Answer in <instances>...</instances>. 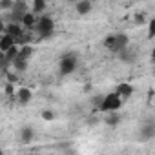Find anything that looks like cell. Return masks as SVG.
<instances>
[{"instance_id": "obj_21", "label": "cell", "mask_w": 155, "mask_h": 155, "mask_svg": "<svg viewBox=\"0 0 155 155\" xmlns=\"http://www.w3.org/2000/svg\"><path fill=\"white\" fill-rule=\"evenodd\" d=\"M6 93H8L11 99H15V84H13V82H8V84H6Z\"/></svg>"}, {"instance_id": "obj_16", "label": "cell", "mask_w": 155, "mask_h": 155, "mask_svg": "<svg viewBox=\"0 0 155 155\" xmlns=\"http://www.w3.org/2000/svg\"><path fill=\"white\" fill-rule=\"evenodd\" d=\"M33 55V48L31 46H22L20 48V53H18V58H24V60H29V57Z\"/></svg>"}, {"instance_id": "obj_19", "label": "cell", "mask_w": 155, "mask_h": 155, "mask_svg": "<svg viewBox=\"0 0 155 155\" xmlns=\"http://www.w3.org/2000/svg\"><path fill=\"white\" fill-rule=\"evenodd\" d=\"M148 38H155V18H151L148 24Z\"/></svg>"}, {"instance_id": "obj_9", "label": "cell", "mask_w": 155, "mask_h": 155, "mask_svg": "<svg viewBox=\"0 0 155 155\" xmlns=\"http://www.w3.org/2000/svg\"><path fill=\"white\" fill-rule=\"evenodd\" d=\"M17 44V40L9 35V33H4L2 35V38H0V51H2V53H6L11 46H15Z\"/></svg>"}, {"instance_id": "obj_6", "label": "cell", "mask_w": 155, "mask_h": 155, "mask_svg": "<svg viewBox=\"0 0 155 155\" xmlns=\"http://www.w3.org/2000/svg\"><path fill=\"white\" fill-rule=\"evenodd\" d=\"M4 33H9L17 42L18 40H26V35H24V29H22V26H20V22H11V24H8L6 28H4Z\"/></svg>"}, {"instance_id": "obj_20", "label": "cell", "mask_w": 155, "mask_h": 155, "mask_svg": "<svg viewBox=\"0 0 155 155\" xmlns=\"http://www.w3.org/2000/svg\"><path fill=\"white\" fill-rule=\"evenodd\" d=\"M15 0H0V9H13Z\"/></svg>"}, {"instance_id": "obj_14", "label": "cell", "mask_w": 155, "mask_h": 155, "mask_svg": "<svg viewBox=\"0 0 155 155\" xmlns=\"http://www.w3.org/2000/svg\"><path fill=\"white\" fill-rule=\"evenodd\" d=\"M75 8H77V13L79 15H88L91 11V0H79Z\"/></svg>"}, {"instance_id": "obj_10", "label": "cell", "mask_w": 155, "mask_h": 155, "mask_svg": "<svg viewBox=\"0 0 155 155\" xmlns=\"http://www.w3.org/2000/svg\"><path fill=\"white\" fill-rule=\"evenodd\" d=\"M122 99H128V97H131L133 95V86L131 84H128V82H120L119 86H117V90H115Z\"/></svg>"}, {"instance_id": "obj_5", "label": "cell", "mask_w": 155, "mask_h": 155, "mask_svg": "<svg viewBox=\"0 0 155 155\" xmlns=\"http://www.w3.org/2000/svg\"><path fill=\"white\" fill-rule=\"evenodd\" d=\"M26 13H28L26 0H15L13 9H11V22H20L22 24V18H24Z\"/></svg>"}, {"instance_id": "obj_8", "label": "cell", "mask_w": 155, "mask_h": 155, "mask_svg": "<svg viewBox=\"0 0 155 155\" xmlns=\"http://www.w3.org/2000/svg\"><path fill=\"white\" fill-rule=\"evenodd\" d=\"M33 139H35V130L31 126H24L20 130V142L22 144H29Z\"/></svg>"}, {"instance_id": "obj_13", "label": "cell", "mask_w": 155, "mask_h": 155, "mask_svg": "<svg viewBox=\"0 0 155 155\" xmlns=\"http://www.w3.org/2000/svg\"><path fill=\"white\" fill-rule=\"evenodd\" d=\"M37 22H38V20H37L35 13H29V11H28V13L24 15V18H22V24H24L26 29H35V28H37Z\"/></svg>"}, {"instance_id": "obj_11", "label": "cell", "mask_w": 155, "mask_h": 155, "mask_svg": "<svg viewBox=\"0 0 155 155\" xmlns=\"http://www.w3.org/2000/svg\"><path fill=\"white\" fill-rule=\"evenodd\" d=\"M119 58H120L122 62H128V64H131V62H135V60H137V53H135L133 49L126 48V49H122V51L119 53Z\"/></svg>"}, {"instance_id": "obj_1", "label": "cell", "mask_w": 155, "mask_h": 155, "mask_svg": "<svg viewBox=\"0 0 155 155\" xmlns=\"http://www.w3.org/2000/svg\"><path fill=\"white\" fill-rule=\"evenodd\" d=\"M130 44V38L126 33H115V35H108L104 38V46L111 51V53H120L122 49H126Z\"/></svg>"}, {"instance_id": "obj_3", "label": "cell", "mask_w": 155, "mask_h": 155, "mask_svg": "<svg viewBox=\"0 0 155 155\" xmlns=\"http://www.w3.org/2000/svg\"><path fill=\"white\" fill-rule=\"evenodd\" d=\"M120 104H122V97H120L117 91H113V93H108V95L102 99V104L99 106V110L110 113V111H117V110L120 108Z\"/></svg>"}, {"instance_id": "obj_7", "label": "cell", "mask_w": 155, "mask_h": 155, "mask_svg": "<svg viewBox=\"0 0 155 155\" xmlns=\"http://www.w3.org/2000/svg\"><path fill=\"white\" fill-rule=\"evenodd\" d=\"M140 140H150L155 137V124L153 122H148V124H142L140 128Z\"/></svg>"}, {"instance_id": "obj_18", "label": "cell", "mask_w": 155, "mask_h": 155, "mask_svg": "<svg viewBox=\"0 0 155 155\" xmlns=\"http://www.w3.org/2000/svg\"><path fill=\"white\" fill-rule=\"evenodd\" d=\"M46 0H33V13H44Z\"/></svg>"}, {"instance_id": "obj_23", "label": "cell", "mask_w": 155, "mask_h": 155, "mask_svg": "<svg viewBox=\"0 0 155 155\" xmlns=\"http://www.w3.org/2000/svg\"><path fill=\"white\" fill-rule=\"evenodd\" d=\"M6 77H8V81H9V82H13V84L17 82V75H15V73H9V71H8Z\"/></svg>"}, {"instance_id": "obj_4", "label": "cell", "mask_w": 155, "mask_h": 155, "mask_svg": "<svg viewBox=\"0 0 155 155\" xmlns=\"http://www.w3.org/2000/svg\"><path fill=\"white\" fill-rule=\"evenodd\" d=\"M35 29L38 31V37H40V38H49V37L53 35L55 22H53V18H51V17L42 15V17L38 18V22H37V28H35Z\"/></svg>"}, {"instance_id": "obj_17", "label": "cell", "mask_w": 155, "mask_h": 155, "mask_svg": "<svg viewBox=\"0 0 155 155\" xmlns=\"http://www.w3.org/2000/svg\"><path fill=\"white\" fill-rule=\"evenodd\" d=\"M11 66H13V68H15L17 71H26L28 60H24V58H18V57H17V58L13 60V64H11Z\"/></svg>"}, {"instance_id": "obj_22", "label": "cell", "mask_w": 155, "mask_h": 155, "mask_svg": "<svg viewBox=\"0 0 155 155\" xmlns=\"http://www.w3.org/2000/svg\"><path fill=\"white\" fill-rule=\"evenodd\" d=\"M42 119L44 120H53L55 119V113L51 110H46V111H42Z\"/></svg>"}, {"instance_id": "obj_24", "label": "cell", "mask_w": 155, "mask_h": 155, "mask_svg": "<svg viewBox=\"0 0 155 155\" xmlns=\"http://www.w3.org/2000/svg\"><path fill=\"white\" fill-rule=\"evenodd\" d=\"M151 60L155 62V48H153V51H151Z\"/></svg>"}, {"instance_id": "obj_2", "label": "cell", "mask_w": 155, "mask_h": 155, "mask_svg": "<svg viewBox=\"0 0 155 155\" xmlns=\"http://www.w3.org/2000/svg\"><path fill=\"white\" fill-rule=\"evenodd\" d=\"M77 64H79V58H77L75 53H66L62 55L60 62H58V71L60 75H71L77 69Z\"/></svg>"}, {"instance_id": "obj_12", "label": "cell", "mask_w": 155, "mask_h": 155, "mask_svg": "<svg viewBox=\"0 0 155 155\" xmlns=\"http://www.w3.org/2000/svg\"><path fill=\"white\" fill-rule=\"evenodd\" d=\"M31 99H33L31 90H28V88H20V90H18V93H17V101H18L20 104H29Z\"/></svg>"}, {"instance_id": "obj_15", "label": "cell", "mask_w": 155, "mask_h": 155, "mask_svg": "<svg viewBox=\"0 0 155 155\" xmlns=\"http://www.w3.org/2000/svg\"><path fill=\"white\" fill-rule=\"evenodd\" d=\"M119 122H120L119 113H117V111H110V113H108V117H106V124H108V126H111V128H115Z\"/></svg>"}, {"instance_id": "obj_25", "label": "cell", "mask_w": 155, "mask_h": 155, "mask_svg": "<svg viewBox=\"0 0 155 155\" xmlns=\"http://www.w3.org/2000/svg\"><path fill=\"white\" fill-rule=\"evenodd\" d=\"M153 73H155V71H153Z\"/></svg>"}]
</instances>
